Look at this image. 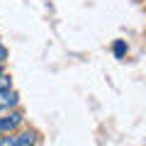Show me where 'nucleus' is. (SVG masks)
I'll use <instances>...</instances> for the list:
<instances>
[{
	"instance_id": "obj_1",
	"label": "nucleus",
	"mask_w": 146,
	"mask_h": 146,
	"mask_svg": "<svg viewBox=\"0 0 146 146\" xmlns=\"http://www.w3.org/2000/svg\"><path fill=\"white\" fill-rule=\"evenodd\" d=\"M20 124H22V112H10L7 117L0 119V136L3 134H12Z\"/></svg>"
},
{
	"instance_id": "obj_2",
	"label": "nucleus",
	"mask_w": 146,
	"mask_h": 146,
	"mask_svg": "<svg viewBox=\"0 0 146 146\" xmlns=\"http://www.w3.org/2000/svg\"><path fill=\"white\" fill-rule=\"evenodd\" d=\"M17 102H20V95H17L12 88L0 90V110H10V107H15Z\"/></svg>"
},
{
	"instance_id": "obj_3",
	"label": "nucleus",
	"mask_w": 146,
	"mask_h": 146,
	"mask_svg": "<svg viewBox=\"0 0 146 146\" xmlns=\"http://www.w3.org/2000/svg\"><path fill=\"white\" fill-rule=\"evenodd\" d=\"M15 146H36V131H22L20 136H15Z\"/></svg>"
},
{
	"instance_id": "obj_4",
	"label": "nucleus",
	"mask_w": 146,
	"mask_h": 146,
	"mask_svg": "<svg viewBox=\"0 0 146 146\" xmlns=\"http://www.w3.org/2000/svg\"><path fill=\"white\" fill-rule=\"evenodd\" d=\"M124 54H127V44H124V42H115V56L122 58Z\"/></svg>"
},
{
	"instance_id": "obj_5",
	"label": "nucleus",
	"mask_w": 146,
	"mask_h": 146,
	"mask_svg": "<svg viewBox=\"0 0 146 146\" xmlns=\"http://www.w3.org/2000/svg\"><path fill=\"white\" fill-rule=\"evenodd\" d=\"M10 83H12V78H10V76H7L5 71H3V73H0V90L10 88Z\"/></svg>"
},
{
	"instance_id": "obj_6",
	"label": "nucleus",
	"mask_w": 146,
	"mask_h": 146,
	"mask_svg": "<svg viewBox=\"0 0 146 146\" xmlns=\"http://www.w3.org/2000/svg\"><path fill=\"white\" fill-rule=\"evenodd\" d=\"M0 146H15V136H10V134L0 136Z\"/></svg>"
},
{
	"instance_id": "obj_7",
	"label": "nucleus",
	"mask_w": 146,
	"mask_h": 146,
	"mask_svg": "<svg viewBox=\"0 0 146 146\" xmlns=\"http://www.w3.org/2000/svg\"><path fill=\"white\" fill-rule=\"evenodd\" d=\"M5 58H7V49L3 46V42H0V63H5Z\"/></svg>"
},
{
	"instance_id": "obj_8",
	"label": "nucleus",
	"mask_w": 146,
	"mask_h": 146,
	"mask_svg": "<svg viewBox=\"0 0 146 146\" xmlns=\"http://www.w3.org/2000/svg\"><path fill=\"white\" fill-rule=\"evenodd\" d=\"M0 73H3V63H0Z\"/></svg>"
}]
</instances>
